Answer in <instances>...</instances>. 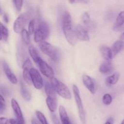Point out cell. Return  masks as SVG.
Returning <instances> with one entry per match:
<instances>
[{
    "instance_id": "12",
    "label": "cell",
    "mask_w": 124,
    "mask_h": 124,
    "mask_svg": "<svg viewBox=\"0 0 124 124\" xmlns=\"http://www.w3.org/2000/svg\"><path fill=\"white\" fill-rule=\"evenodd\" d=\"M2 67H3L4 71L5 74H6V76H7V79L8 81L13 84H16L18 82V79H17L15 75V74L12 72L11 69H10L9 66L8 64L5 61L2 62Z\"/></svg>"
},
{
    "instance_id": "37",
    "label": "cell",
    "mask_w": 124,
    "mask_h": 124,
    "mask_svg": "<svg viewBox=\"0 0 124 124\" xmlns=\"http://www.w3.org/2000/svg\"><path fill=\"white\" fill-rule=\"evenodd\" d=\"M31 124H38L37 123V122H36V121H35L34 119H33L32 120H31Z\"/></svg>"
},
{
    "instance_id": "25",
    "label": "cell",
    "mask_w": 124,
    "mask_h": 124,
    "mask_svg": "<svg viewBox=\"0 0 124 124\" xmlns=\"http://www.w3.org/2000/svg\"><path fill=\"white\" fill-rule=\"evenodd\" d=\"M21 38L23 40V42L24 44H25L26 45H29L30 44V36L29 31L27 30H25V29L21 31Z\"/></svg>"
},
{
    "instance_id": "20",
    "label": "cell",
    "mask_w": 124,
    "mask_h": 124,
    "mask_svg": "<svg viewBox=\"0 0 124 124\" xmlns=\"http://www.w3.org/2000/svg\"><path fill=\"white\" fill-rule=\"evenodd\" d=\"M45 92H46V94L47 96V98H52V99H56V92L53 88V86L52 84L48 82L45 85Z\"/></svg>"
},
{
    "instance_id": "31",
    "label": "cell",
    "mask_w": 124,
    "mask_h": 124,
    "mask_svg": "<svg viewBox=\"0 0 124 124\" xmlns=\"http://www.w3.org/2000/svg\"><path fill=\"white\" fill-rule=\"evenodd\" d=\"M13 4H14L18 12H20L21 10L22 7H23V1L21 0H13Z\"/></svg>"
},
{
    "instance_id": "4",
    "label": "cell",
    "mask_w": 124,
    "mask_h": 124,
    "mask_svg": "<svg viewBox=\"0 0 124 124\" xmlns=\"http://www.w3.org/2000/svg\"><path fill=\"white\" fill-rule=\"evenodd\" d=\"M73 94L74 96H75L76 104L77 105L78 109L79 116L80 120H81L82 124H85V112L83 104H82V99H81V96H80L79 90L78 87L76 85H73Z\"/></svg>"
},
{
    "instance_id": "18",
    "label": "cell",
    "mask_w": 124,
    "mask_h": 124,
    "mask_svg": "<svg viewBox=\"0 0 124 124\" xmlns=\"http://www.w3.org/2000/svg\"><path fill=\"white\" fill-rule=\"evenodd\" d=\"M100 52L101 54L102 55L103 58L107 61H110V60L113 58L111 53V48L106 46H102L101 47Z\"/></svg>"
},
{
    "instance_id": "10",
    "label": "cell",
    "mask_w": 124,
    "mask_h": 124,
    "mask_svg": "<svg viewBox=\"0 0 124 124\" xmlns=\"http://www.w3.org/2000/svg\"><path fill=\"white\" fill-rule=\"evenodd\" d=\"M75 33L77 39L82 41H88L90 40L88 29L84 25L81 24L76 25L75 29Z\"/></svg>"
},
{
    "instance_id": "23",
    "label": "cell",
    "mask_w": 124,
    "mask_h": 124,
    "mask_svg": "<svg viewBox=\"0 0 124 124\" xmlns=\"http://www.w3.org/2000/svg\"><path fill=\"white\" fill-rule=\"evenodd\" d=\"M29 54L31 56V58L33 59V61L36 63V64H38V62H39V61L41 60V58H40L39 56L38 55V53L37 51L35 49V47L33 46H30L29 47Z\"/></svg>"
},
{
    "instance_id": "8",
    "label": "cell",
    "mask_w": 124,
    "mask_h": 124,
    "mask_svg": "<svg viewBox=\"0 0 124 124\" xmlns=\"http://www.w3.org/2000/svg\"><path fill=\"white\" fill-rule=\"evenodd\" d=\"M39 68V70L42 75H44L46 77L49 79H52L54 78V73L52 68L47 64L46 62L41 59L38 64H37Z\"/></svg>"
},
{
    "instance_id": "19",
    "label": "cell",
    "mask_w": 124,
    "mask_h": 124,
    "mask_svg": "<svg viewBox=\"0 0 124 124\" xmlns=\"http://www.w3.org/2000/svg\"><path fill=\"white\" fill-rule=\"evenodd\" d=\"M20 92L22 97H23V98L24 100L27 101H30L31 98V94H30V92L27 89L25 84H24V83L22 81H21L20 82Z\"/></svg>"
},
{
    "instance_id": "27",
    "label": "cell",
    "mask_w": 124,
    "mask_h": 124,
    "mask_svg": "<svg viewBox=\"0 0 124 124\" xmlns=\"http://www.w3.org/2000/svg\"><path fill=\"white\" fill-rule=\"evenodd\" d=\"M36 115L37 118L38 119V120L39 121V122H41V124H48L47 122V119L45 117V116L44 115V114H42L41 111H36Z\"/></svg>"
},
{
    "instance_id": "30",
    "label": "cell",
    "mask_w": 124,
    "mask_h": 124,
    "mask_svg": "<svg viewBox=\"0 0 124 124\" xmlns=\"http://www.w3.org/2000/svg\"><path fill=\"white\" fill-rule=\"evenodd\" d=\"M6 109V103L5 99L2 94L0 95V113L1 114L3 113V111Z\"/></svg>"
},
{
    "instance_id": "38",
    "label": "cell",
    "mask_w": 124,
    "mask_h": 124,
    "mask_svg": "<svg viewBox=\"0 0 124 124\" xmlns=\"http://www.w3.org/2000/svg\"><path fill=\"white\" fill-rule=\"evenodd\" d=\"M120 38H121V40L124 39V32L121 35V36H120Z\"/></svg>"
},
{
    "instance_id": "15",
    "label": "cell",
    "mask_w": 124,
    "mask_h": 124,
    "mask_svg": "<svg viewBox=\"0 0 124 124\" xmlns=\"http://www.w3.org/2000/svg\"><path fill=\"white\" fill-rule=\"evenodd\" d=\"M114 70V65L110 61L104 62L99 67V71L103 74H109Z\"/></svg>"
},
{
    "instance_id": "16",
    "label": "cell",
    "mask_w": 124,
    "mask_h": 124,
    "mask_svg": "<svg viewBox=\"0 0 124 124\" xmlns=\"http://www.w3.org/2000/svg\"><path fill=\"white\" fill-rule=\"evenodd\" d=\"M41 23V22L40 21L39 19L38 18H35L30 21L29 27H28V31L30 35H33L36 33V31L39 27Z\"/></svg>"
},
{
    "instance_id": "29",
    "label": "cell",
    "mask_w": 124,
    "mask_h": 124,
    "mask_svg": "<svg viewBox=\"0 0 124 124\" xmlns=\"http://www.w3.org/2000/svg\"><path fill=\"white\" fill-rule=\"evenodd\" d=\"M82 20L84 24L85 25H90V16L88 15V13L87 12H85L83 15H82Z\"/></svg>"
},
{
    "instance_id": "34",
    "label": "cell",
    "mask_w": 124,
    "mask_h": 124,
    "mask_svg": "<svg viewBox=\"0 0 124 124\" xmlns=\"http://www.w3.org/2000/svg\"><path fill=\"white\" fill-rule=\"evenodd\" d=\"M10 124H22L20 122L18 121L17 119H10L9 120Z\"/></svg>"
},
{
    "instance_id": "33",
    "label": "cell",
    "mask_w": 124,
    "mask_h": 124,
    "mask_svg": "<svg viewBox=\"0 0 124 124\" xmlns=\"http://www.w3.org/2000/svg\"><path fill=\"white\" fill-rule=\"evenodd\" d=\"M8 119L6 117H1L0 118V124H8Z\"/></svg>"
},
{
    "instance_id": "6",
    "label": "cell",
    "mask_w": 124,
    "mask_h": 124,
    "mask_svg": "<svg viewBox=\"0 0 124 124\" xmlns=\"http://www.w3.org/2000/svg\"><path fill=\"white\" fill-rule=\"evenodd\" d=\"M29 17H30L29 13L28 12H25L20 15L17 18L13 24V30L16 33H21V31L24 29V27L26 24Z\"/></svg>"
},
{
    "instance_id": "35",
    "label": "cell",
    "mask_w": 124,
    "mask_h": 124,
    "mask_svg": "<svg viewBox=\"0 0 124 124\" xmlns=\"http://www.w3.org/2000/svg\"><path fill=\"white\" fill-rule=\"evenodd\" d=\"M113 122H114L113 118L111 117H109L107 121L105 122V124H113Z\"/></svg>"
},
{
    "instance_id": "13",
    "label": "cell",
    "mask_w": 124,
    "mask_h": 124,
    "mask_svg": "<svg viewBox=\"0 0 124 124\" xmlns=\"http://www.w3.org/2000/svg\"><path fill=\"white\" fill-rule=\"evenodd\" d=\"M82 81L86 88L92 94H94L96 92V86L92 78L88 75H83Z\"/></svg>"
},
{
    "instance_id": "11",
    "label": "cell",
    "mask_w": 124,
    "mask_h": 124,
    "mask_svg": "<svg viewBox=\"0 0 124 124\" xmlns=\"http://www.w3.org/2000/svg\"><path fill=\"white\" fill-rule=\"evenodd\" d=\"M11 105H12V109H13V111L14 112L16 119L22 124H25V121H24L21 110L20 107H19V104L16 101L15 99H12V100H11Z\"/></svg>"
},
{
    "instance_id": "17",
    "label": "cell",
    "mask_w": 124,
    "mask_h": 124,
    "mask_svg": "<svg viewBox=\"0 0 124 124\" xmlns=\"http://www.w3.org/2000/svg\"><path fill=\"white\" fill-rule=\"evenodd\" d=\"M59 113L62 124H71L70 121V119L68 116L66 109L64 107L62 106V105L59 106Z\"/></svg>"
},
{
    "instance_id": "32",
    "label": "cell",
    "mask_w": 124,
    "mask_h": 124,
    "mask_svg": "<svg viewBox=\"0 0 124 124\" xmlns=\"http://www.w3.org/2000/svg\"><path fill=\"white\" fill-rule=\"evenodd\" d=\"M51 118H52L53 123L54 124H60V122H59L58 117H56V116L55 115L52 114V115H51Z\"/></svg>"
},
{
    "instance_id": "1",
    "label": "cell",
    "mask_w": 124,
    "mask_h": 124,
    "mask_svg": "<svg viewBox=\"0 0 124 124\" xmlns=\"http://www.w3.org/2000/svg\"><path fill=\"white\" fill-rule=\"evenodd\" d=\"M62 29L67 41L71 45H75L76 43V38L75 30H73L72 24V19L70 13L68 11H65L63 15Z\"/></svg>"
},
{
    "instance_id": "24",
    "label": "cell",
    "mask_w": 124,
    "mask_h": 124,
    "mask_svg": "<svg viewBox=\"0 0 124 124\" xmlns=\"http://www.w3.org/2000/svg\"><path fill=\"white\" fill-rule=\"evenodd\" d=\"M46 104L51 113H54L57 109V102L56 99L47 98L46 99Z\"/></svg>"
},
{
    "instance_id": "5",
    "label": "cell",
    "mask_w": 124,
    "mask_h": 124,
    "mask_svg": "<svg viewBox=\"0 0 124 124\" xmlns=\"http://www.w3.org/2000/svg\"><path fill=\"white\" fill-rule=\"evenodd\" d=\"M50 34V29L48 24L45 21H42L39 27L35 33L34 39L37 43L44 42L48 37Z\"/></svg>"
},
{
    "instance_id": "7",
    "label": "cell",
    "mask_w": 124,
    "mask_h": 124,
    "mask_svg": "<svg viewBox=\"0 0 124 124\" xmlns=\"http://www.w3.org/2000/svg\"><path fill=\"white\" fill-rule=\"evenodd\" d=\"M32 69V64L31 61L29 59H27L23 64V75L24 80L28 85H31L32 84L31 75H30V71Z\"/></svg>"
},
{
    "instance_id": "39",
    "label": "cell",
    "mask_w": 124,
    "mask_h": 124,
    "mask_svg": "<svg viewBox=\"0 0 124 124\" xmlns=\"http://www.w3.org/2000/svg\"><path fill=\"white\" fill-rule=\"evenodd\" d=\"M121 124H124V119H123V121H122V122H121Z\"/></svg>"
},
{
    "instance_id": "9",
    "label": "cell",
    "mask_w": 124,
    "mask_h": 124,
    "mask_svg": "<svg viewBox=\"0 0 124 124\" xmlns=\"http://www.w3.org/2000/svg\"><path fill=\"white\" fill-rule=\"evenodd\" d=\"M30 75H31V82L34 87L36 89H41L43 87L44 83L42 76H41L39 71L36 69L33 68L30 71Z\"/></svg>"
},
{
    "instance_id": "28",
    "label": "cell",
    "mask_w": 124,
    "mask_h": 124,
    "mask_svg": "<svg viewBox=\"0 0 124 124\" xmlns=\"http://www.w3.org/2000/svg\"><path fill=\"white\" fill-rule=\"evenodd\" d=\"M112 101H113V98L111 97V96L110 95V94H105L103 96L102 98V102L105 105H110L112 102Z\"/></svg>"
},
{
    "instance_id": "3",
    "label": "cell",
    "mask_w": 124,
    "mask_h": 124,
    "mask_svg": "<svg viewBox=\"0 0 124 124\" xmlns=\"http://www.w3.org/2000/svg\"><path fill=\"white\" fill-rule=\"evenodd\" d=\"M40 50L44 54L49 56L54 61H58L59 59V53L58 50L51 44L44 41L39 44Z\"/></svg>"
},
{
    "instance_id": "14",
    "label": "cell",
    "mask_w": 124,
    "mask_h": 124,
    "mask_svg": "<svg viewBox=\"0 0 124 124\" xmlns=\"http://www.w3.org/2000/svg\"><path fill=\"white\" fill-rule=\"evenodd\" d=\"M124 48V41L123 40H118L116 41L111 48L113 57H115Z\"/></svg>"
},
{
    "instance_id": "2",
    "label": "cell",
    "mask_w": 124,
    "mask_h": 124,
    "mask_svg": "<svg viewBox=\"0 0 124 124\" xmlns=\"http://www.w3.org/2000/svg\"><path fill=\"white\" fill-rule=\"evenodd\" d=\"M50 84L53 86L56 93L66 99H70L71 98V94L69 88L66 85L61 82L58 79L53 78L50 79Z\"/></svg>"
},
{
    "instance_id": "21",
    "label": "cell",
    "mask_w": 124,
    "mask_h": 124,
    "mask_svg": "<svg viewBox=\"0 0 124 124\" xmlns=\"http://www.w3.org/2000/svg\"><path fill=\"white\" fill-rule=\"evenodd\" d=\"M120 77V73L119 72L115 73L111 76H108L105 79V84L107 86H111L115 85L118 82Z\"/></svg>"
},
{
    "instance_id": "36",
    "label": "cell",
    "mask_w": 124,
    "mask_h": 124,
    "mask_svg": "<svg viewBox=\"0 0 124 124\" xmlns=\"http://www.w3.org/2000/svg\"><path fill=\"white\" fill-rule=\"evenodd\" d=\"M4 20L5 23H7L8 22V17L7 14H4Z\"/></svg>"
},
{
    "instance_id": "26",
    "label": "cell",
    "mask_w": 124,
    "mask_h": 124,
    "mask_svg": "<svg viewBox=\"0 0 124 124\" xmlns=\"http://www.w3.org/2000/svg\"><path fill=\"white\" fill-rule=\"evenodd\" d=\"M0 27H1V39L3 40L4 41H7L8 38V29L2 23L0 24Z\"/></svg>"
},
{
    "instance_id": "22",
    "label": "cell",
    "mask_w": 124,
    "mask_h": 124,
    "mask_svg": "<svg viewBox=\"0 0 124 124\" xmlns=\"http://www.w3.org/2000/svg\"><path fill=\"white\" fill-rule=\"evenodd\" d=\"M124 25V11H122L119 13L117 18H116V22L114 25L113 29L114 30H117L122 26Z\"/></svg>"
}]
</instances>
